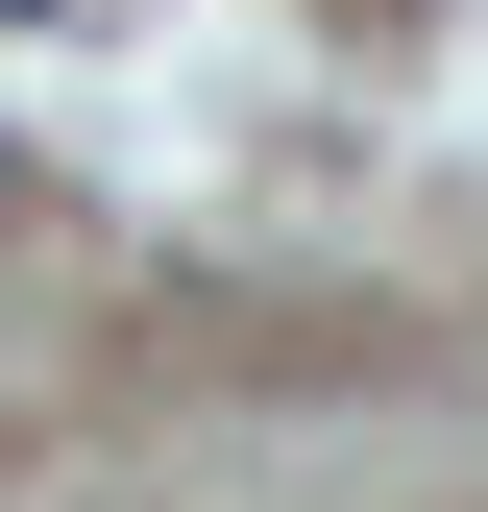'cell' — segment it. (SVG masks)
Wrapping results in <instances>:
<instances>
[{"instance_id": "cell-1", "label": "cell", "mask_w": 488, "mask_h": 512, "mask_svg": "<svg viewBox=\"0 0 488 512\" xmlns=\"http://www.w3.org/2000/svg\"><path fill=\"white\" fill-rule=\"evenodd\" d=\"M0 220H25V147H0Z\"/></svg>"}, {"instance_id": "cell-2", "label": "cell", "mask_w": 488, "mask_h": 512, "mask_svg": "<svg viewBox=\"0 0 488 512\" xmlns=\"http://www.w3.org/2000/svg\"><path fill=\"white\" fill-rule=\"evenodd\" d=\"M0 25H49V0H0Z\"/></svg>"}]
</instances>
